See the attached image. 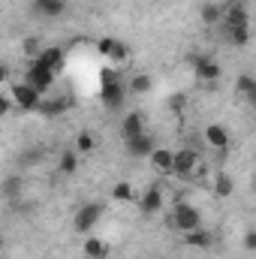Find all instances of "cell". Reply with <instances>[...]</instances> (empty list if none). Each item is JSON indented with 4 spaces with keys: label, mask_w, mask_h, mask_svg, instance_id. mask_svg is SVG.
<instances>
[{
    "label": "cell",
    "mask_w": 256,
    "mask_h": 259,
    "mask_svg": "<svg viewBox=\"0 0 256 259\" xmlns=\"http://www.w3.org/2000/svg\"><path fill=\"white\" fill-rule=\"evenodd\" d=\"M244 250L247 253H256V229H247L244 232Z\"/></svg>",
    "instance_id": "29"
},
{
    "label": "cell",
    "mask_w": 256,
    "mask_h": 259,
    "mask_svg": "<svg viewBox=\"0 0 256 259\" xmlns=\"http://www.w3.org/2000/svg\"><path fill=\"white\" fill-rule=\"evenodd\" d=\"M235 91H238V97H241L250 109H256V78L253 75H238Z\"/></svg>",
    "instance_id": "18"
},
{
    "label": "cell",
    "mask_w": 256,
    "mask_h": 259,
    "mask_svg": "<svg viewBox=\"0 0 256 259\" xmlns=\"http://www.w3.org/2000/svg\"><path fill=\"white\" fill-rule=\"evenodd\" d=\"M220 33H223V39H226L229 46H235V49H241V46L250 42V27H220Z\"/></svg>",
    "instance_id": "19"
},
{
    "label": "cell",
    "mask_w": 256,
    "mask_h": 259,
    "mask_svg": "<svg viewBox=\"0 0 256 259\" xmlns=\"http://www.w3.org/2000/svg\"><path fill=\"white\" fill-rule=\"evenodd\" d=\"M142 133H148L145 115H142V112H127V115L121 118V139L130 142V139H136V136H142Z\"/></svg>",
    "instance_id": "13"
},
{
    "label": "cell",
    "mask_w": 256,
    "mask_h": 259,
    "mask_svg": "<svg viewBox=\"0 0 256 259\" xmlns=\"http://www.w3.org/2000/svg\"><path fill=\"white\" fill-rule=\"evenodd\" d=\"M235 190V181H232V175H226V172H217L214 175V193L220 196V199H229Z\"/></svg>",
    "instance_id": "24"
},
{
    "label": "cell",
    "mask_w": 256,
    "mask_h": 259,
    "mask_svg": "<svg viewBox=\"0 0 256 259\" xmlns=\"http://www.w3.org/2000/svg\"><path fill=\"white\" fill-rule=\"evenodd\" d=\"M199 166H202V157H199L196 148H178L175 151V175L190 178V175L199 172Z\"/></svg>",
    "instance_id": "8"
},
{
    "label": "cell",
    "mask_w": 256,
    "mask_h": 259,
    "mask_svg": "<svg viewBox=\"0 0 256 259\" xmlns=\"http://www.w3.org/2000/svg\"><path fill=\"white\" fill-rule=\"evenodd\" d=\"M3 193L9 196V199H18V196H21V178H6Z\"/></svg>",
    "instance_id": "28"
},
{
    "label": "cell",
    "mask_w": 256,
    "mask_h": 259,
    "mask_svg": "<svg viewBox=\"0 0 256 259\" xmlns=\"http://www.w3.org/2000/svg\"><path fill=\"white\" fill-rule=\"evenodd\" d=\"M66 109H69V100H66V97H46L39 112H46V115H61Z\"/></svg>",
    "instance_id": "25"
},
{
    "label": "cell",
    "mask_w": 256,
    "mask_h": 259,
    "mask_svg": "<svg viewBox=\"0 0 256 259\" xmlns=\"http://www.w3.org/2000/svg\"><path fill=\"white\" fill-rule=\"evenodd\" d=\"M202 136H205V142H208V148H214L217 154H223V151L229 148V130L223 127V124H208Z\"/></svg>",
    "instance_id": "14"
},
{
    "label": "cell",
    "mask_w": 256,
    "mask_h": 259,
    "mask_svg": "<svg viewBox=\"0 0 256 259\" xmlns=\"http://www.w3.org/2000/svg\"><path fill=\"white\" fill-rule=\"evenodd\" d=\"M103 214H106V202H84V205H78V211L72 214V232L91 235L94 226L103 220Z\"/></svg>",
    "instance_id": "2"
},
{
    "label": "cell",
    "mask_w": 256,
    "mask_h": 259,
    "mask_svg": "<svg viewBox=\"0 0 256 259\" xmlns=\"http://www.w3.org/2000/svg\"><path fill=\"white\" fill-rule=\"evenodd\" d=\"M166 223L175 229V232H196V229H202V211L190 205V202H175L172 205V211H169V217H166Z\"/></svg>",
    "instance_id": "1"
},
{
    "label": "cell",
    "mask_w": 256,
    "mask_h": 259,
    "mask_svg": "<svg viewBox=\"0 0 256 259\" xmlns=\"http://www.w3.org/2000/svg\"><path fill=\"white\" fill-rule=\"evenodd\" d=\"M94 145H97V142H94L91 133H78V139H75V151H78V154H91Z\"/></svg>",
    "instance_id": "27"
},
{
    "label": "cell",
    "mask_w": 256,
    "mask_h": 259,
    "mask_svg": "<svg viewBox=\"0 0 256 259\" xmlns=\"http://www.w3.org/2000/svg\"><path fill=\"white\" fill-rule=\"evenodd\" d=\"M33 61L42 64V66H49V69H55V72H61V66H64V52H61L58 46H49V49H42Z\"/></svg>",
    "instance_id": "17"
},
{
    "label": "cell",
    "mask_w": 256,
    "mask_h": 259,
    "mask_svg": "<svg viewBox=\"0 0 256 259\" xmlns=\"http://www.w3.org/2000/svg\"><path fill=\"white\" fill-rule=\"evenodd\" d=\"M199 18H202V24H208V27H220L223 24V3H202V9H199Z\"/></svg>",
    "instance_id": "16"
},
{
    "label": "cell",
    "mask_w": 256,
    "mask_h": 259,
    "mask_svg": "<svg viewBox=\"0 0 256 259\" xmlns=\"http://www.w3.org/2000/svg\"><path fill=\"white\" fill-rule=\"evenodd\" d=\"M193 69H196V81H199V84H205V88L217 84V81H220V75H223V69H220V64H217V61L202 58V55H196Z\"/></svg>",
    "instance_id": "7"
},
{
    "label": "cell",
    "mask_w": 256,
    "mask_h": 259,
    "mask_svg": "<svg viewBox=\"0 0 256 259\" xmlns=\"http://www.w3.org/2000/svg\"><path fill=\"white\" fill-rule=\"evenodd\" d=\"M250 190L256 193V172H253V178H250Z\"/></svg>",
    "instance_id": "30"
},
{
    "label": "cell",
    "mask_w": 256,
    "mask_h": 259,
    "mask_svg": "<svg viewBox=\"0 0 256 259\" xmlns=\"http://www.w3.org/2000/svg\"><path fill=\"white\" fill-rule=\"evenodd\" d=\"M78 151L75 148H66V151H61V157H58V172L61 175H75V169H78Z\"/></svg>",
    "instance_id": "20"
},
{
    "label": "cell",
    "mask_w": 256,
    "mask_h": 259,
    "mask_svg": "<svg viewBox=\"0 0 256 259\" xmlns=\"http://www.w3.org/2000/svg\"><path fill=\"white\" fill-rule=\"evenodd\" d=\"M127 88H130V94L142 97V94H148V91L154 88V78H151L148 72H139V75H133V78L127 81Z\"/></svg>",
    "instance_id": "23"
},
{
    "label": "cell",
    "mask_w": 256,
    "mask_h": 259,
    "mask_svg": "<svg viewBox=\"0 0 256 259\" xmlns=\"http://www.w3.org/2000/svg\"><path fill=\"white\" fill-rule=\"evenodd\" d=\"M163 205H166V196H163V187H160V184H151L145 193L139 196V208H142V214H160Z\"/></svg>",
    "instance_id": "12"
},
{
    "label": "cell",
    "mask_w": 256,
    "mask_h": 259,
    "mask_svg": "<svg viewBox=\"0 0 256 259\" xmlns=\"http://www.w3.org/2000/svg\"><path fill=\"white\" fill-rule=\"evenodd\" d=\"M33 6H36V12L46 15V18H61L66 12V0H36Z\"/></svg>",
    "instance_id": "21"
},
{
    "label": "cell",
    "mask_w": 256,
    "mask_h": 259,
    "mask_svg": "<svg viewBox=\"0 0 256 259\" xmlns=\"http://www.w3.org/2000/svg\"><path fill=\"white\" fill-rule=\"evenodd\" d=\"M9 88H12L15 106H18L21 112H36V109H42L46 94H39V91H36V88H30L27 81H15V84H9Z\"/></svg>",
    "instance_id": "4"
},
{
    "label": "cell",
    "mask_w": 256,
    "mask_h": 259,
    "mask_svg": "<svg viewBox=\"0 0 256 259\" xmlns=\"http://www.w3.org/2000/svg\"><path fill=\"white\" fill-rule=\"evenodd\" d=\"M81 253H84V259H106L109 256V241L97 238V235H88L84 244H81Z\"/></svg>",
    "instance_id": "15"
},
{
    "label": "cell",
    "mask_w": 256,
    "mask_h": 259,
    "mask_svg": "<svg viewBox=\"0 0 256 259\" xmlns=\"http://www.w3.org/2000/svg\"><path fill=\"white\" fill-rule=\"evenodd\" d=\"M184 241L190 244L193 250H208V247L214 244V235L202 226V229H196V232H187V235H184Z\"/></svg>",
    "instance_id": "22"
},
{
    "label": "cell",
    "mask_w": 256,
    "mask_h": 259,
    "mask_svg": "<svg viewBox=\"0 0 256 259\" xmlns=\"http://www.w3.org/2000/svg\"><path fill=\"white\" fill-rule=\"evenodd\" d=\"M130 88L118 78V75H106L103 78V88H100V100L109 106V109H118V106H124V94H127Z\"/></svg>",
    "instance_id": "6"
},
{
    "label": "cell",
    "mask_w": 256,
    "mask_h": 259,
    "mask_svg": "<svg viewBox=\"0 0 256 259\" xmlns=\"http://www.w3.org/2000/svg\"><path fill=\"white\" fill-rule=\"evenodd\" d=\"M220 27H250V12L244 0H226L223 3V24Z\"/></svg>",
    "instance_id": "5"
},
{
    "label": "cell",
    "mask_w": 256,
    "mask_h": 259,
    "mask_svg": "<svg viewBox=\"0 0 256 259\" xmlns=\"http://www.w3.org/2000/svg\"><path fill=\"white\" fill-rule=\"evenodd\" d=\"M148 163H151V169H154L157 175H163V178L175 175V151H169V148H160V145H157V151L148 157Z\"/></svg>",
    "instance_id": "9"
},
{
    "label": "cell",
    "mask_w": 256,
    "mask_h": 259,
    "mask_svg": "<svg viewBox=\"0 0 256 259\" xmlns=\"http://www.w3.org/2000/svg\"><path fill=\"white\" fill-rule=\"evenodd\" d=\"M124 148H127L130 157H136V160H148V157L157 151V142H154L151 133H142V136H136V139L124 142Z\"/></svg>",
    "instance_id": "10"
},
{
    "label": "cell",
    "mask_w": 256,
    "mask_h": 259,
    "mask_svg": "<svg viewBox=\"0 0 256 259\" xmlns=\"http://www.w3.org/2000/svg\"><path fill=\"white\" fill-rule=\"evenodd\" d=\"M112 199H115V202H133L136 193H133V187H130L127 181H118V184L112 187Z\"/></svg>",
    "instance_id": "26"
},
{
    "label": "cell",
    "mask_w": 256,
    "mask_h": 259,
    "mask_svg": "<svg viewBox=\"0 0 256 259\" xmlns=\"http://www.w3.org/2000/svg\"><path fill=\"white\" fill-rule=\"evenodd\" d=\"M55 78H58V72H55V69H49V66L30 61L27 69H24V78H21V81H27V84H30V88H36L39 94H49V91H52V84H55Z\"/></svg>",
    "instance_id": "3"
},
{
    "label": "cell",
    "mask_w": 256,
    "mask_h": 259,
    "mask_svg": "<svg viewBox=\"0 0 256 259\" xmlns=\"http://www.w3.org/2000/svg\"><path fill=\"white\" fill-rule=\"evenodd\" d=\"M97 52H100V58H109L115 66L130 61V49L124 42H118V39H100L97 42Z\"/></svg>",
    "instance_id": "11"
}]
</instances>
